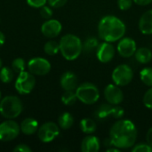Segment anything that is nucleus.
I'll use <instances>...</instances> for the list:
<instances>
[{"label": "nucleus", "instance_id": "obj_12", "mask_svg": "<svg viewBox=\"0 0 152 152\" xmlns=\"http://www.w3.org/2000/svg\"><path fill=\"white\" fill-rule=\"evenodd\" d=\"M137 50L136 42L131 37H123L118 40V44L117 45V51L120 56L123 58H130L134 55Z\"/></svg>", "mask_w": 152, "mask_h": 152}, {"label": "nucleus", "instance_id": "obj_40", "mask_svg": "<svg viewBox=\"0 0 152 152\" xmlns=\"http://www.w3.org/2000/svg\"><path fill=\"white\" fill-rule=\"evenodd\" d=\"M4 42H5V36L2 31H0V47L4 44Z\"/></svg>", "mask_w": 152, "mask_h": 152}, {"label": "nucleus", "instance_id": "obj_14", "mask_svg": "<svg viewBox=\"0 0 152 152\" xmlns=\"http://www.w3.org/2000/svg\"><path fill=\"white\" fill-rule=\"evenodd\" d=\"M62 29L61 23L54 19H49L45 21L41 26L42 34L48 38H54L58 37Z\"/></svg>", "mask_w": 152, "mask_h": 152}, {"label": "nucleus", "instance_id": "obj_6", "mask_svg": "<svg viewBox=\"0 0 152 152\" xmlns=\"http://www.w3.org/2000/svg\"><path fill=\"white\" fill-rule=\"evenodd\" d=\"M36 86V78L33 74L29 71H22L18 74L15 80L14 87L18 94H30Z\"/></svg>", "mask_w": 152, "mask_h": 152}, {"label": "nucleus", "instance_id": "obj_38", "mask_svg": "<svg viewBox=\"0 0 152 152\" xmlns=\"http://www.w3.org/2000/svg\"><path fill=\"white\" fill-rule=\"evenodd\" d=\"M146 140H147V142L152 147V127H151V128L148 130V132H147Z\"/></svg>", "mask_w": 152, "mask_h": 152}, {"label": "nucleus", "instance_id": "obj_23", "mask_svg": "<svg viewBox=\"0 0 152 152\" xmlns=\"http://www.w3.org/2000/svg\"><path fill=\"white\" fill-rule=\"evenodd\" d=\"M44 51L48 55H55L60 52V44L55 40H49L44 45Z\"/></svg>", "mask_w": 152, "mask_h": 152}, {"label": "nucleus", "instance_id": "obj_11", "mask_svg": "<svg viewBox=\"0 0 152 152\" xmlns=\"http://www.w3.org/2000/svg\"><path fill=\"white\" fill-rule=\"evenodd\" d=\"M104 98L111 105H119L124 101V93L116 84L108 85L103 92Z\"/></svg>", "mask_w": 152, "mask_h": 152}, {"label": "nucleus", "instance_id": "obj_4", "mask_svg": "<svg viewBox=\"0 0 152 152\" xmlns=\"http://www.w3.org/2000/svg\"><path fill=\"white\" fill-rule=\"evenodd\" d=\"M20 99L14 95H7L0 100V114L6 119H14L22 112Z\"/></svg>", "mask_w": 152, "mask_h": 152}, {"label": "nucleus", "instance_id": "obj_9", "mask_svg": "<svg viewBox=\"0 0 152 152\" xmlns=\"http://www.w3.org/2000/svg\"><path fill=\"white\" fill-rule=\"evenodd\" d=\"M60 134V126L54 122L44 123L37 130V136L42 142H53Z\"/></svg>", "mask_w": 152, "mask_h": 152}, {"label": "nucleus", "instance_id": "obj_30", "mask_svg": "<svg viewBox=\"0 0 152 152\" xmlns=\"http://www.w3.org/2000/svg\"><path fill=\"white\" fill-rule=\"evenodd\" d=\"M125 115V110L119 105H112L111 108V117L116 119H121Z\"/></svg>", "mask_w": 152, "mask_h": 152}, {"label": "nucleus", "instance_id": "obj_16", "mask_svg": "<svg viewBox=\"0 0 152 152\" xmlns=\"http://www.w3.org/2000/svg\"><path fill=\"white\" fill-rule=\"evenodd\" d=\"M101 149V141L98 137L88 134L81 142V151L83 152H98Z\"/></svg>", "mask_w": 152, "mask_h": 152}, {"label": "nucleus", "instance_id": "obj_27", "mask_svg": "<svg viewBox=\"0 0 152 152\" xmlns=\"http://www.w3.org/2000/svg\"><path fill=\"white\" fill-rule=\"evenodd\" d=\"M98 45H99L98 40L94 37H87L85 43L83 44V50L86 53H91L94 50L96 51Z\"/></svg>", "mask_w": 152, "mask_h": 152}, {"label": "nucleus", "instance_id": "obj_39", "mask_svg": "<svg viewBox=\"0 0 152 152\" xmlns=\"http://www.w3.org/2000/svg\"><path fill=\"white\" fill-rule=\"evenodd\" d=\"M103 145H104V147H106L107 149L110 148V147H111V146H114V144H113V142H112L110 137L106 138V139L103 141Z\"/></svg>", "mask_w": 152, "mask_h": 152}, {"label": "nucleus", "instance_id": "obj_25", "mask_svg": "<svg viewBox=\"0 0 152 152\" xmlns=\"http://www.w3.org/2000/svg\"><path fill=\"white\" fill-rule=\"evenodd\" d=\"M77 101V97L75 91H65L61 95V102L66 106H72Z\"/></svg>", "mask_w": 152, "mask_h": 152}, {"label": "nucleus", "instance_id": "obj_13", "mask_svg": "<svg viewBox=\"0 0 152 152\" xmlns=\"http://www.w3.org/2000/svg\"><path fill=\"white\" fill-rule=\"evenodd\" d=\"M95 52L99 61L102 63H108L113 60L116 54V48L112 43L104 41L102 44H99Z\"/></svg>", "mask_w": 152, "mask_h": 152}, {"label": "nucleus", "instance_id": "obj_22", "mask_svg": "<svg viewBox=\"0 0 152 152\" xmlns=\"http://www.w3.org/2000/svg\"><path fill=\"white\" fill-rule=\"evenodd\" d=\"M111 108H112V105L110 103L101 105L94 113L95 118L98 120L107 119L110 116H111Z\"/></svg>", "mask_w": 152, "mask_h": 152}, {"label": "nucleus", "instance_id": "obj_3", "mask_svg": "<svg viewBox=\"0 0 152 152\" xmlns=\"http://www.w3.org/2000/svg\"><path fill=\"white\" fill-rule=\"evenodd\" d=\"M59 44L60 52L62 57L67 61H74L77 59L83 51V43L81 39L73 34L63 36Z\"/></svg>", "mask_w": 152, "mask_h": 152}, {"label": "nucleus", "instance_id": "obj_24", "mask_svg": "<svg viewBox=\"0 0 152 152\" xmlns=\"http://www.w3.org/2000/svg\"><path fill=\"white\" fill-rule=\"evenodd\" d=\"M12 69L9 67H2L0 69V80L4 84H9L12 81L14 74Z\"/></svg>", "mask_w": 152, "mask_h": 152}, {"label": "nucleus", "instance_id": "obj_32", "mask_svg": "<svg viewBox=\"0 0 152 152\" xmlns=\"http://www.w3.org/2000/svg\"><path fill=\"white\" fill-rule=\"evenodd\" d=\"M40 15L43 19H45V20H49L52 18L53 16V10H52V7L51 6H46V5H44L40 8Z\"/></svg>", "mask_w": 152, "mask_h": 152}, {"label": "nucleus", "instance_id": "obj_31", "mask_svg": "<svg viewBox=\"0 0 152 152\" xmlns=\"http://www.w3.org/2000/svg\"><path fill=\"white\" fill-rule=\"evenodd\" d=\"M143 104L146 108L152 110V86L146 91L143 96Z\"/></svg>", "mask_w": 152, "mask_h": 152}, {"label": "nucleus", "instance_id": "obj_37", "mask_svg": "<svg viewBox=\"0 0 152 152\" xmlns=\"http://www.w3.org/2000/svg\"><path fill=\"white\" fill-rule=\"evenodd\" d=\"M134 3H135L138 5L141 6H145V5H149L152 3V0H133Z\"/></svg>", "mask_w": 152, "mask_h": 152}, {"label": "nucleus", "instance_id": "obj_15", "mask_svg": "<svg viewBox=\"0 0 152 152\" xmlns=\"http://www.w3.org/2000/svg\"><path fill=\"white\" fill-rule=\"evenodd\" d=\"M60 84L64 91H75L78 86V78L74 72L66 71L61 77Z\"/></svg>", "mask_w": 152, "mask_h": 152}, {"label": "nucleus", "instance_id": "obj_29", "mask_svg": "<svg viewBox=\"0 0 152 152\" xmlns=\"http://www.w3.org/2000/svg\"><path fill=\"white\" fill-rule=\"evenodd\" d=\"M131 151L133 152H152V147L147 142H142L138 144H134L132 148Z\"/></svg>", "mask_w": 152, "mask_h": 152}, {"label": "nucleus", "instance_id": "obj_17", "mask_svg": "<svg viewBox=\"0 0 152 152\" xmlns=\"http://www.w3.org/2000/svg\"><path fill=\"white\" fill-rule=\"evenodd\" d=\"M139 29L144 35L152 34V9L146 11L139 20Z\"/></svg>", "mask_w": 152, "mask_h": 152}, {"label": "nucleus", "instance_id": "obj_34", "mask_svg": "<svg viewBox=\"0 0 152 152\" xmlns=\"http://www.w3.org/2000/svg\"><path fill=\"white\" fill-rule=\"evenodd\" d=\"M27 4L33 7V8H41L42 6L45 5V4L47 3V0H26Z\"/></svg>", "mask_w": 152, "mask_h": 152}, {"label": "nucleus", "instance_id": "obj_42", "mask_svg": "<svg viewBox=\"0 0 152 152\" xmlns=\"http://www.w3.org/2000/svg\"><path fill=\"white\" fill-rule=\"evenodd\" d=\"M2 67H3V63H2V60H1V58H0V69H1Z\"/></svg>", "mask_w": 152, "mask_h": 152}, {"label": "nucleus", "instance_id": "obj_26", "mask_svg": "<svg viewBox=\"0 0 152 152\" xmlns=\"http://www.w3.org/2000/svg\"><path fill=\"white\" fill-rule=\"evenodd\" d=\"M140 78L145 86H152V68L142 69L140 72Z\"/></svg>", "mask_w": 152, "mask_h": 152}, {"label": "nucleus", "instance_id": "obj_33", "mask_svg": "<svg viewBox=\"0 0 152 152\" xmlns=\"http://www.w3.org/2000/svg\"><path fill=\"white\" fill-rule=\"evenodd\" d=\"M133 3V0H118V6L122 11H127L132 7Z\"/></svg>", "mask_w": 152, "mask_h": 152}, {"label": "nucleus", "instance_id": "obj_20", "mask_svg": "<svg viewBox=\"0 0 152 152\" xmlns=\"http://www.w3.org/2000/svg\"><path fill=\"white\" fill-rule=\"evenodd\" d=\"M79 126H80L81 131L86 134H92L97 129V125H96L95 121L92 118H83L80 121Z\"/></svg>", "mask_w": 152, "mask_h": 152}, {"label": "nucleus", "instance_id": "obj_8", "mask_svg": "<svg viewBox=\"0 0 152 152\" xmlns=\"http://www.w3.org/2000/svg\"><path fill=\"white\" fill-rule=\"evenodd\" d=\"M20 133V125L13 119H7L0 124V141L11 142L16 139Z\"/></svg>", "mask_w": 152, "mask_h": 152}, {"label": "nucleus", "instance_id": "obj_18", "mask_svg": "<svg viewBox=\"0 0 152 152\" xmlns=\"http://www.w3.org/2000/svg\"><path fill=\"white\" fill-rule=\"evenodd\" d=\"M20 132L26 135H32L38 130V122L32 118H27L20 123Z\"/></svg>", "mask_w": 152, "mask_h": 152}, {"label": "nucleus", "instance_id": "obj_35", "mask_svg": "<svg viewBox=\"0 0 152 152\" xmlns=\"http://www.w3.org/2000/svg\"><path fill=\"white\" fill-rule=\"evenodd\" d=\"M68 0H47L49 5L53 8H60L67 4Z\"/></svg>", "mask_w": 152, "mask_h": 152}, {"label": "nucleus", "instance_id": "obj_19", "mask_svg": "<svg viewBox=\"0 0 152 152\" xmlns=\"http://www.w3.org/2000/svg\"><path fill=\"white\" fill-rule=\"evenodd\" d=\"M135 59L142 64H147L152 60V51L147 47H140L134 53Z\"/></svg>", "mask_w": 152, "mask_h": 152}, {"label": "nucleus", "instance_id": "obj_10", "mask_svg": "<svg viewBox=\"0 0 152 152\" xmlns=\"http://www.w3.org/2000/svg\"><path fill=\"white\" fill-rule=\"evenodd\" d=\"M28 69L34 76H45L51 70V63L42 57H35L28 61Z\"/></svg>", "mask_w": 152, "mask_h": 152}, {"label": "nucleus", "instance_id": "obj_43", "mask_svg": "<svg viewBox=\"0 0 152 152\" xmlns=\"http://www.w3.org/2000/svg\"><path fill=\"white\" fill-rule=\"evenodd\" d=\"M0 100H1V91H0Z\"/></svg>", "mask_w": 152, "mask_h": 152}, {"label": "nucleus", "instance_id": "obj_5", "mask_svg": "<svg viewBox=\"0 0 152 152\" xmlns=\"http://www.w3.org/2000/svg\"><path fill=\"white\" fill-rule=\"evenodd\" d=\"M77 100L86 105H93L100 99V91L98 87L90 82L79 85L75 90Z\"/></svg>", "mask_w": 152, "mask_h": 152}, {"label": "nucleus", "instance_id": "obj_2", "mask_svg": "<svg viewBox=\"0 0 152 152\" xmlns=\"http://www.w3.org/2000/svg\"><path fill=\"white\" fill-rule=\"evenodd\" d=\"M126 24L115 15H106L98 23V35L103 41L114 43L126 34Z\"/></svg>", "mask_w": 152, "mask_h": 152}, {"label": "nucleus", "instance_id": "obj_41", "mask_svg": "<svg viewBox=\"0 0 152 152\" xmlns=\"http://www.w3.org/2000/svg\"><path fill=\"white\" fill-rule=\"evenodd\" d=\"M107 152H120V149L117 148L116 146H111L107 149Z\"/></svg>", "mask_w": 152, "mask_h": 152}, {"label": "nucleus", "instance_id": "obj_21", "mask_svg": "<svg viewBox=\"0 0 152 152\" xmlns=\"http://www.w3.org/2000/svg\"><path fill=\"white\" fill-rule=\"evenodd\" d=\"M74 124V118L69 112H63L60 115L58 118V125L60 128L63 130H68L72 127Z\"/></svg>", "mask_w": 152, "mask_h": 152}, {"label": "nucleus", "instance_id": "obj_36", "mask_svg": "<svg viewBox=\"0 0 152 152\" xmlns=\"http://www.w3.org/2000/svg\"><path fill=\"white\" fill-rule=\"evenodd\" d=\"M14 152H31L32 150L27 145V144H24V143H21V144H18L15 148H13L12 150Z\"/></svg>", "mask_w": 152, "mask_h": 152}, {"label": "nucleus", "instance_id": "obj_1", "mask_svg": "<svg viewBox=\"0 0 152 152\" xmlns=\"http://www.w3.org/2000/svg\"><path fill=\"white\" fill-rule=\"evenodd\" d=\"M138 131L135 125L129 119H119L110 130V137L117 148L131 149L136 142Z\"/></svg>", "mask_w": 152, "mask_h": 152}, {"label": "nucleus", "instance_id": "obj_28", "mask_svg": "<svg viewBox=\"0 0 152 152\" xmlns=\"http://www.w3.org/2000/svg\"><path fill=\"white\" fill-rule=\"evenodd\" d=\"M26 61L22 58H16L12 62V69L15 73H20L25 70Z\"/></svg>", "mask_w": 152, "mask_h": 152}, {"label": "nucleus", "instance_id": "obj_7", "mask_svg": "<svg viewBox=\"0 0 152 152\" xmlns=\"http://www.w3.org/2000/svg\"><path fill=\"white\" fill-rule=\"evenodd\" d=\"M111 78L117 86H126L129 85L134 78L133 69L127 64H120L112 71Z\"/></svg>", "mask_w": 152, "mask_h": 152}]
</instances>
